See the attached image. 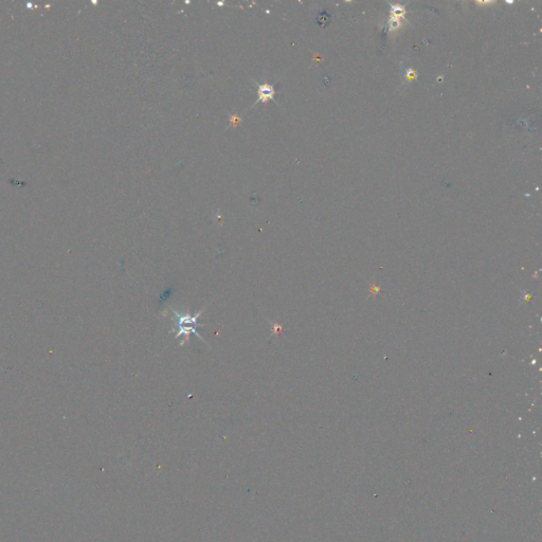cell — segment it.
Returning <instances> with one entry per match:
<instances>
[{
  "instance_id": "1",
  "label": "cell",
  "mask_w": 542,
  "mask_h": 542,
  "mask_svg": "<svg viewBox=\"0 0 542 542\" xmlns=\"http://www.w3.org/2000/svg\"><path fill=\"white\" fill-rule=\"evenodd\" d=\"M201 313H203V312H200V313L196 314V316L192 317V316H189V315H188V316L179 315L177 312H174V314L178 317V320H179V322H178V327H179V329H180L179 333H178V335L176 336V338H178L179 336H183V335H184V336H186V339H185V342H186V341H188V340H189V334H190V333H194L197 337H199L201 340H203V338H201V337L198 335V333L195 331L193 326H186V325H191V324L194 325V326H197V323H196L197 318L200 316ZM185 342H184V343H185Z\"/></svg>"
},
{
  "instance_id": "2",
  "label": "cell",
  "mask_w": 542,
  "mask_h": 542,
  "mask_svg": "<svg viewBox=\"0 0 542 542\" xmlns=\"http://www.w3.org/2000/svg\"><path fill=\"white\" fill-rule=\"evenodd\" d=\"M274 89L269 84L261 85L259 87V100L262 102H266L273 98Z\"/></svg>"
}]
</instances>
